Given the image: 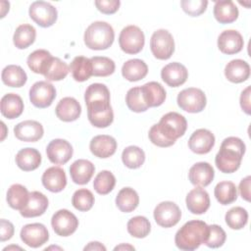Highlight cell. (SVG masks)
Listing matches in <instances>:
<instances>
[{
    "label": "cell",
    "mask_w": 251,
    "mask_h": 251,
    "mask_svg": "<svg viewBox=\"0 0 251 251\" xmlns=\"http://www.w3.org/2000/svg\"><path fill=\"white\" fill-rule=\"evenodd\" d=\"M95 171L94 165L84 159L75 161L70 167L72 180L76 184H86L92 177Z\"/></svg>",
    "instance_id": "25"
},
{
    "label": "cell",
    "mask_w": 251,
    "mask_h": 251,
    "mask_svg": "<svg viewBox=\"0 0 251 251\" xmlns=\"http://www.w3.org/2000/svg\"><path fill=\"white\" fill-rule=\"evenodd\" d=\"M121 249H129V250H134V247L128 244H121L119 246L115 247V250H121Z\"/></svg>",
    "instance_id": "54"
},
{
    "label": "cell",
    "mask_w": 251,
    "mask_h": 251,
    "mask_svg": "<svg viewBox=\"0 0 251 251\" xmlns=\"http://www.w3.org/2000/svg\"><path fill=\"white\" fill-rule=\"evenodd\" d=\"M29 17L41 27H49L55 24L58 17L57 9L48 2L35 1L29 6Z\"/></svg>",
    "instance_id": "9"
},
{
    "label": "cell",
    "mask_w": 251,
    "mask_h": 251,
    "mask_svg": "<svg viewBox=\"0 0 251 251\" xmlns=\"http://www.w3.org/2000/svg\"><path fill=\"white\" fill-rule=\"evenodd\" d=\"M73 206L81 212L90 210L94 204V196L92 192L86 188H80L73 194Z\"/></svg>",
    "instance_id": "46"
},
{
    "label": "cell",
    "mask_w": 251,
    "mask_h": 251,
    "mask_svg": "<svg viewBox=\"0 0 251 251\" xmlns=\"http://www.w3.org/2000/svg\"><path fill=\"white\" fill-rule=\"evenodd\" d=\"M214 145L215 136L206 128L196 129L188 139L189 149L196 154H207L212 150Z\"/></svg>",
    "instance_id": "15"
},
{
    "label": "cell",
    "mask_w": 251,
    "mask_h": 251,
    "mask_svg": "<svg viewBox=\"0 0 251 251\" xmlns=\"http://www.w3.org/2000/svg\"><path fill=\"white\" fill-rule=\"evenodd\" d=\"M186 207L192 214H204L210 207V197L208 192L201 188L196 187L188 192L186 195Z\"/></svg>",
    "instance_id": "20"
},
{
    "label": "cell",
    "mask_w": 251,
    "mask_h": 251,
    "mask_svg": "<svg viewBox=\"0 0 251 251\" xmlns=\"http://www.w3.org/2000/svg\"><path fill=\"white\" fill-rule=\"evenodd\" d=\"M20 235L23 242L32 248L40 247L49 239V233L46 226L39 223L25 225L21 229Z\"/></svg>",
    "instance_id": "13"
},
{
    "label": "cell",
    "mask_w": 251,
    "mask_h": 251,
    "mask_svg": "<svg viewBox=\"0 0 251 251\" xmlns=\"http://www.w3.org/2000/svg\"><path fill=\"white\" fill-rule=\"evenodd\" d=\"M51 226L58 235L69 236L76 230L78 226V220L69 210L62 209L53 215L51 219Z\"/></svg>",
    "instance_id": "12"
},
{
    "label": "cell",
    "mask_w": 251,
    "mask_h": 251,
    "mask_svg": "<svg viewBox=\"0 0 251 251\" xmlns=\"http://www.w3.org/2000/svg\"><path fill=\"white\" fill-rule=\"evenodd\" d=\"M14 133L15 136L21 141L35 142L43 136L44 129L40 123L27 120L19 123L14 127Z\"/></svg>",
    "instance_id": "17"
},
{
    "label": "cell",
    "mask_w": 251,
    "mask_h": 251,
    "mask_svg": "<svg viewBox=\"0 0 251 251\" xmlns=\"http://www.w3.org/2000/svg\"><path fill=\"white\" fill-rule=\"evenodd\" d=\"M88 121L93 126L102 128L109 126L114 120L110 105V91L103 83L90 84L84 94Z\"/></svg>",
    "instance_id": "1"
},
{
    "label": "cell",
    "mask_w": 251,
    "mask_h": 251,
    "mask_svg": "<svg viewBox=\"0 0 251 251\" xmlns=\"http://www.w3.org/2000/svg\"><path fill=\"white\" fill-rule=\"evenodd\" d=\"M226 238V231L218 225L209 226V234L207 240L205 241V245L210 248H219L223 246Z\"/></svg>",
    "instance_id": "47"
},
{
    "label": "cell",
    "mask_w": 251,
    "mask_h": 251,
    "mask_svg": "<svg viewBox=\"0 0 251 251\" xmlns=\"http://www.w3.org/2000/svg\"><path fill=\"white\" fill-rule=\"evenodd\" d=\"M36 37L35 28L27 24L19 25L13 36L14 44L19 49H25L30 46Z\"/></svg>",
    "instance_id": "37"
},
{
    "label": "cell",
    "mask_w": 251,
    "mask_h": 251,
    "mask_svg": "<svg viewBox=\"0 0 251 251\" xmlns=\"http://www.w3.org/2000/svg\"><path fill=\"white\" fill-rule=\"evenodd\" d=\"M127 231L128 233L136 238L146 237L151 229L150 222L147 218L143 216H136L131 218L127 222Z\"/></svg>",
    "instance_id": "41"
},
{
    "label": "cell",
    "mask_w": 251,
    "mask_h": 251,
    "mask_svg": "<svg viewBox=\"0 0 251 251\" xmlns=\"http://www.w3.org/2000/svg\"><path fill=\"white\" fill-rule=\"evenodd\" d=\"M56 97V89L48 81L40 80L32 84L29 89V100L37 108L49 107Z\"/></svg>",
    "instance_id": "10"
},
{
    "label": "cell",
    "mask_w": 251,
    "mask_h": 251,
    "mask_svg": "<svg viewBox=\"0 0 251 251\" xmlns=\"http://www.w3.org/2000/svg\"><path fill=\"white\" fill-rule=\"evenodd\" d=\"M217 201L222 205H228L237 199V188L231 181H221L214 189Z\"/></svg>",
    "instance_id": "38"
},
{
    "label": "cell",
    "mask_w": 251,
    "mask_h": 251,
    "mask_svg": "<svg viewBox=\"0 0 251 251\" xmlns=\"http://www.w3.org/2000/svg\"><path fill=\"white\" fill-rule=\"evenodd\" d=\"M89 149L91 153L98 158H108L115 154L117 149V141L110 135H96L91 139Z\"/></svg>",
    "instance_id": "21"
},
{
    "label": "cell",
    "mask_w": 251,
    "mask_h": 251,
    "mask_svg": "<svg viewBox=\"0 0 251 251\" xmlns=\"http://www.w3.org/2000/svg\"><path fill=\"white\" fill-rule=\"evenodd\" d=\"M46 154L51 163L55 165H64L72 158L73 147L71 143L65 139H53L47 145Z\"/></svg>",
    "instance_id": "14"
},
{
    "label": "cell",
    "mask_w": 251,
    "mask_h": 251,
    "mask_svg": "<svg viewBox=\"0 0 251 251\" xmlns=\"http://www.w3.org/2000/svg\"><path fill=\"white\" fill-rule=\"evenodd\" d=\"M92 65V75L94 76H108L115 72V62L103 56H94L90 58Z\"/></svg>",
    "instance_id": "44"
},
{
    "label": "cell",
    "mask_w": 251,
    "mask_h": 251,
    "mask_svg": "<svg viewBox=\"0 0 251 251\" xmlns=\"http://www.w3.org/2000/svg\"><path fill=\"white\" fill-rule=\"evenodd\" d=\"M178 107L188 113H199L206 106V96L204 92L196 87H189L181 90L176 98Z\"/></svg>",
    "instance_id": "8"
},
{
    "label": "cell",
    "mask_w": 251,
    "mask_h": 251,
    "mask_svg": "<svg viewBox=\"0 0 251 251\" xmlns=\"http://www.w3.org/2000/svg\"><path fill=\"white\" fill-rule=\"evenodd\" d=\"M70 68L60 58L53 57L44 74V77L50 81H58L64 79L69 74Z\"/></svg>",
    "instance_id": "40"
},
{
    "label": "cell",
    "mask_w": 251,
    "mask_h": 251,
    "mask_svg": "<svg viewBox=\"0 0 251 251\" xmlns=\"http://www.w3.org/2000/svg\"><path fill=\"white\" fill-rule=\"evenodd\" d=\"M148 107H158L165 102L166 90L157 81H150L140 86Z\"/></svg>",
    "instance_id": "29"
},
{
    "label": "cell",
    "mask_w": 251,
    "mask_h": 251,
    "mask_svg": "<svg viewBox=\"0 0 251 251\" xmlns=\"http://www.w3.org/2000/svg\"><path fill=\"white\" fill-rule=\"evenodd\" d=\"M122 160L126 167L129 169H138L145 161V154L141 148L131 145L124 149Z\"/></svg>",
    "instance_id": "39"
},
{
    "label": "cell",
    "mask_w": 251,
    "mask_h": 251,
    "mask_svg": "<svg viewBox=\"0 0 251 251\" xmlns=\"http://www.w3.org/2000/svg\"><path fill=\"white\" fill-rule=\"evenodd\" d=\"M43 186L51 192H60L67 185L65 171L60 167H50L42 175Z\"/></svg>",
    "instance_id": "22"
},
{
    "label": "cell",
    "mask_w": 251,
    "mask_h": 251,
    "mask_svg": "<svg viewBox=\"0 0 251 251\" xmlns=\"http://www.w3.org/2000/svg\"><path fill=\"white\" fill-rule=\"evenodd\" d=\"M139 204V197L137 192L131 187L122 188L117 197L116 205L124 213H130L136 209Z\"/></svg>",
    "instance_id": "33"
},
{
    "label": "cell",
    "mask_w": 251,
    "mask_h": 251,
    "mask_svg": "<svg viewBox=\"0 0 251 251\" xmlns=\"http://www.w3.org/2000/svg\"><path fill=\"white\" fill-rule=\"evenodd\" d=\"M150 49L155 58L168 60L175 51V41L173 35L167 29L154 31L150 39Z\"/></svg>",
    "instance_id": "7"
},
{
    "label": "cell",
    "mask_w": 251,
    "mask_h": 251,
    "mask_svg": "<svg viewBox=\"0 0 251 251\" xmlns=\"http://www.w3.org/2000/svg\"><path fill=\"white\" fill-rule=\"evenodd\" d=\"M29 198V192L27 189L19 183L13 184L7 191L8 205L15 210H22L27 203Z\"/></svg>",
    "instance_id": "36"
},
{
    "label": "cell",
    "mask_w": 251,
    "mask_h": 251,
    "mask_svg": "<svg viewBox=\"0 0 251 251\" xmlns=\"http://www.w3.org/2000/svg\"><path fill=\"white\" fill-rule=\"evenodd\" d=\"M116 184V177L110 171H101L94 178L93 187L101 195L108 194Z\"/></svg>",
    "instance_id": "45"
},
{
    "label": "cell",
    "mask_w": 251,
    "mask_h": 251,
    "mask_svg": "<svg viewBox=\"0 0 251 251\" xmlns=\"http://www.w3.org/2000/svg\"><path fill=\"white\" fill-rule=\"evenodd\" d=\"M180 218V209L172 201L161 202L154 209L155 222L162 227H172L176 226Z\"/></svg>",
    "instance_id": "11"
},
{
    "label": "cell",
    "mask_w": 251,
    "mask_h": 251,
    "mask_svg": "<svg viewBox=\"0 0 251 251\" xmlns=\"http://www.w3.org/2000/svg\"><path fill=\"white\" fill-rule=\"evenodd\" d=\"M209 234V226L200 220L185 223L176 233L175 243L177 248L185 251L197 249L204 244Z\"/></svg>",
    "instance_id": "4"
},
{
    "label": "cell",
    "mask_w": 251,
    "mask_h": 251,
    "mask_svg": "<svg viewBox=\"0 0 251 251\" xmlns=\"http://www.w3.org/2000/svg\"><path fill=\"white\" fill-rule=\"evenodd\" d=\"M243 45L242 35L234 29L224 30L218 37V47L224 54H236L242 50Z\"/></svg>",
    "instance_id": "16"
},
{
    "label": "cell",
    "mask_w": 251,
    "mask_h": 251,
    "mask_svg": "<svg viewBox=\"0 0 251 251\" xmlns=\"http://www.w3.org/2000/svg\"><path fill=\"white\" fill-rule=\"evenodd\" d=\"M0 229H1V234H0V240L3 242V241H6L10 238H12V236L14 235V226L11 222L5 220V219H2L0 221Z\"/></svg>",
    "instance_id": "50"
},
{
    "label": "cell",
    "mask_w": 251,
    "mask_h": 251,
    "mask_svg": "<svg viewBox=\"0 0 251 251\" xmlns=\"http://www.w3.org/2000/svg\"><path fill=\"white\" fill-rule=\"evenodd\" d=\"M126 103L129 110L135 113L145 112L149 107L145 102L140 86L130 88L126 95Z\"/></svg>",
    "instance_id": "42"
},
{
    "label": "cell",
    "mask_w": 251,
    "mask_h": 251,
    "mask_svg": "<svg viewBox=\"0 0 251 251\" xmlns=\"http://www.w3.org/2000/svg\"><path fill=\"white\" fill-rule=\"evenodd\" d=\"M120 4L121 2L119 0H96L95 1V6L97 7V9L101 13L107 14V15L116 13L120 7Z\"/></svg>",
    "instance_id": "49"
},
{
    "label": "cell",
    "mask_w": 251,
    "mask_h": 251,
    "mask_svg": "<svg viewBox=\"0 0 251 251\" xmlns=\"http://www.w3.org/2000/svg\"><path fill=\"white\" fill-rule=\"evenodd\" d=\"M186 127L187 122L182 115L176 112H170L161 118L159 124L151 126L148 136L154 145L170 147L184 134Z\"/></svg>",
    "instance_id": "2"
},
{
    "label": "cell",
    "mask_w": 251,
    "mask_h": 251,
    "mask_svg": "<svg viewBox=\"0 0 251 251\" xmlns=\"http://www.w3.org/2000/svg\"><path fill=\"white\" fill-rule=\"evenodd\" d=\"M145 43L143 31L136 25H127L124 27L119 36L121 49L126 54L139 53Z\"/></svg>",
    "instance_id": "6"
},
{
    "label": "cell",
    "mask_w": 251,
    "mask_h": 251,
    "mask_svg": "<svg viewBox=\"0 0 251 251\" xmlns=\"http://www.w3.org/2000/svg\"><path fill=\"white\" fill-rule=\"evenodd\" d=\"M148 67L146 63L140 59H130L122 67V75L128 81H137L146 76Z\"/></svg>",
    "instance_id": "31"
},
{
    "label": "cell",
    "mask_w": 251,
    "mask_h": 251,
    "mask_svg": "<svg viewBox=\"0 0 251 251\" xmlns=\"http://www.w3.org/2000/svg\"><path fill=\"white\" fill-rule=\"evenodd\" d=\"M225 75L227 80L233 83H240L248 79L250 75V66L241 59L231 60L225 68Z\"/></svg>",
    "instance_id": "26"
},
{
    "label": "cell",
    "mask_w": 251,
    "mask_h": 251,
    "mask_svg": "<svg viewBox=\"0 0 251 251\" xmlns=\"http://www.w3.org/2000/svg\"><path fill=\"white\" fill-rule=\"evenodd\" d=\"M52 58L53 56L49 51L45 49H38L29 54V56L27 57L26 63L28 68L33 73L44 75Z\"/></svg>",
    "instance_id": "34"
},
{
    "label": "cell",
    "mask_w": 251,
    "mask_h": 251,
    "mask_svg": "<svg viewBox=\"0 0 251 251\" xmlns=\"http://www.w3.org/2000/svg\"><path fill=\"white\" fill-rule=\"evenodd\" d=\"M84 250H106V247L104 245H102L100 242L97 241H93V242H89L88 245H86L84 247Z\"/></svg>",
    "instance_id": "53"
},
{
    "label": "cell",
    "mask_w": 251,
    "mask_h": 251,
    "mask_svg": "<svg viewBox=\"0 0 251 251\" xmlns=\"http://www.w3.org/2000/svg\"><path fill=\"white\" fill-rule=\"evenodd\" d=\"M1 78L3 83L10 87H22L25 84L27 75L20 66L9 65L3 69Z\"/></svg>",
    "instance_id": "32"
},
{
    "label": "cell",
    "mask_w": 251,
    "mask_h": 251,
    "mask_svg": "<svg viewBox=\"0 0 251 251\" xmlns=\"http://www.w3.org/2000/svg\"><path fill=\"white\" fill-rule=\"evenodd\" d=\"M161 77L169 86L177 87L186 81L188 71L182 64L173 62L162 69Z\"/></svg>",
    "instance_id": "18"
},
{
    "label": "cell",
    "mask_w": 251,
    "mask_h": 251,
    "mask_svg": "<svg viewBox=\"0 0 251 251\" xmlns=\"http://www.w3.org/2000/svg\"><path fill=\"white\" fill-rule=\"evenodd\" d=\"M250 91L251 87L247 86L241 93L240 95V106L242 110L247 114H251V108H250Z\"/></svg>",
    "instance_id": "51"
},
{
    "label": "cell",
    "mask_w": 251,
    "mask_h": 251,
    "mask_svg": "<svg viewBox=\"0 0 251 251\" xmlns=\"http://www.w3.org/2000/svg\"><path fill=\"white\" fill-rule=\"evenodd\" d=\"M215 176L213 167L207 162H199L194 164L188 173L190 182L198 187H205L209 185Z\"/></svg>",
    "instance_id": "19"
},
{
    "label": "cell",
    "mask_w": 251,
    "mask_h": 251,
    "mask_svg": "<svg viewBox=\"0 0 251 251\" xmlns=\"http://www.w3.org/2000/svg\"><path fill=\"white\" fill-rule=\"evenodd\" d=\"M16 164L25 172L34 171L41 164V155L34 148L27 147L21 149L16 155Z\"/></svg>",
    "instance_id": "27"
},
{
    "label": "cell",
    "mask_w": 251,
    "mask_h": 251,
    "mask_svg": "<svg viewBox=\"0 0 251 251\" xmlns=\"http://www.w3.org/2000/svg\"><path fill=\"white\" fill-rule=\"evenodd\" d=\"M182 10L191 17H197L206 11L208 1L206 0H182L180 2Z\"/></svg>",
    "instance_id": "48"
},
{
    "label": "cell",
    "mask_w": 251,
    "mask_h": 251,
    "mask_svg": "<svg viewBox=\"0 0 251 251\" xmlns=\"http://www.w3.org/2000/svg\"><path fill=\"white\" fill-rule=\"evenodd\" d=\"M214 16L220 24H230L238 18V9L230 1H216L214 6Z\"/></svg>",
    "instance_id": "30"
},
{
    "label": "cell",
    "mask_w": 251,
    "mask_h": 251,
    "mask_svg": "<svg viewBox=\"0 0 251 251\" xmlns=\"http://www.w3.org/2000/svg\"><path fill=\"white\" fill-rule=\"evenodd\" d=\"M250 181L251 176H248L245 178H243L239 183L240 195L246 201H250Z\"/></svg>",
    "instance_id": "52"
},
{
    "label": "cell",
    "mask_w": 251,
    "mask_h": 251,
    "mask_svg": "<svg viewBox=\"0 0 251 251\" xmlns=\"http://www.w3.org/2000/svg\"><path fill=\"white\" fill-rule=\"evenodd\" d=\"M70 71L76 81H85L92 75V65L90 59L76 56L70 65Z\"/></svg>",
    "instance_id": "35"
},
{
    "label": "cell",
    "mask_w": 251,
    "mask_h": 251,
    "mask_svg": "<svg viewBox=\"0 0 251 251\" xmlns=\"http://www.w3.org/2000/svg\"><path fill=\"white\" fill-rule=\"evenodd\" d=\"M244 153L245 144L240 138L235 136L226 137L223 140L216 155V166L222 173H234L239 169Z\"/></svg>",
    "instance_id": "3"
},
{
    "label": "cell",
    "mask_w": 251,
    "mask_h": 251,
    "mask_svg": "<svg viewBox=\"0 0 251 251\" xmlns=\"http://www.w3.org/2000/svg\"><path fill=\"white\" fill-rule=\"evenodd\" d=\"M225 220L231 229H241L248 222V213L242 207H233L226 212Z\"/></svg>",
    "instance_id": "43"
},
{
    "label": "cell",
    "mask_w": 251,
    "mask_h": 251,
    "mask_svg": "<svg viewBox=\"0 0 251 251\" xmlns=\"http://www.w3.org/2000/svg\"><path fill=\"white\" fill-rule=\"evenodd\" d=\"M55 113L57 118L63 122H74L79 118L81 107L76 99L73 97H65L57 104Z\"/></svg>",
    "instance_id": "24"
},
{
    "label": "cell",
    "mask_w": 251,
    "mask_h": 251,
    "mask_svg": "<svg viewBox=\"0 0 251 251\" xmlns=\"http://www.w3.org/2000/svg\"><path fill=\"white\" fill-rule=\"evenodd\" d=\"M24 111V102L20 95L16 93L5 94L1 99V113L10 120L16 119Z\"/></svg>",
    "instance_id": "28"
},
{
    "label": "cell",
    "mask_w": 251,
    "mask_h": 251,
    "mask_svg": "<svg viewBox=\"0 0 251 251\" xmlns=\"http://www.w3.org/2000/svg\"><path fill=\"white\" fill-rule=\"evenodd\" d=\"M84 44L92 50H105L109 48L115 39V32L108 23L94 22L84 32Z\"/></svg>",
    "instance_id": "5"
},
{
    "label": "cell",
    "mask_w": 251,
    "mask_h": 251,
    "mask_svg": "<svg viewBox=\"0 0 251 251\" xmlns=\"http://www.w3.org/2000/svg\"><path fill=\"white\" fill-rule=\"evenodd\" d=\"M47 208V197L39 191H32L29 192L28 201L26 205L22 210H20V214L25 218H34L44 214Z\"/></svg>",
    "instance_id": "23"
}]
</instances>
